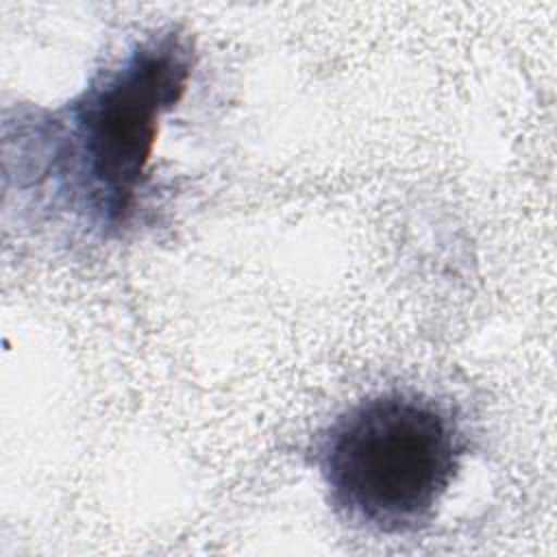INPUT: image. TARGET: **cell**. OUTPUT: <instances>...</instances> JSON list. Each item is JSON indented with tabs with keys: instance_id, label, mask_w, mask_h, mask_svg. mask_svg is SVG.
Wrapping results in <instances>:
<instances>
[{
	"instance_id": "2",
	"label": "cell",
	"mask_w": 557,
	"mask_h": 557,
	"mask_svg": "<svg viewBox=\"0 0 557 557\" xmlns=\"http://www.w3.org/2000/svg\"><path fill=\"white\" fill-rule=\"evenodd\" d=\"M191 39L174 28L137 41L67 109L70 189L87 222L115 233L141 194L161 117L183 98Z\"/></svg>"
},
{
	"instance_id": "1",
	"label": "cell",
	"mask_w": 557,
	"mask_h": 557,
	"mask_svg": "<svg viewBox=\"0 0 557 557\" xmlns=\"http://www.w3.org/2000/svg\"><path fill=\"white\" fill-rule=\"evenodd\" d=\"M466 455L450 409L418 392H379L342 411L318 437L313 461L339 516L368 531L422 529Z\"/></svg>"
}]
</instances>
